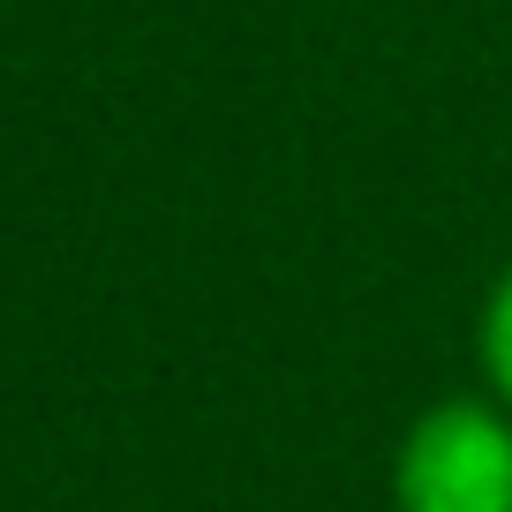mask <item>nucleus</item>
<instances>
[{
    "label": "nucleus",
    "instance_id": "1",
    "mask_svg": "<svg viewBox=\"0 0 512 512\" xmlns=\"http://www.w3.org/2000/svg\"><path fill=\"white\" fill-rule=\"evenodd\" d=\"M392 497L400 512H512V422L475 400L430 407L400 445Z\"/></svg>",
    "mask_w": 512,
    "mask_h": 512
},
{
    "label": "nucleus",
    "instance_id": "2",
    "mask_svg": "<svg viewBox=\"0 0 512 512\" xmlns=\"http://www.w3.org/2000/svg\"><path fill=\"white\" fill-rule=\"evenodd\" d=\"M482 369H490L497 400L512 407V264H505V279H497L490 309H482Z\"/></svg>",
    "mask_w": 512,
    "mask_h": 512
}]
</instances>
